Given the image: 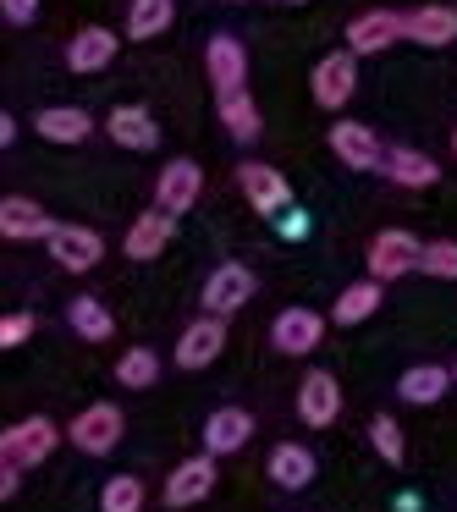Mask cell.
Listing matches in <instances>:
<instances>
[{
    "label": "cell",
    "mask_w": 457,
    "mask_h": 512,
    "mask_svg": "<svg viewBox=\"0 0 457 512\" xmlns=\"http://www.w3.org/2000/svg\"><path fill=\"white\" fill-rule=\"evenodd\" d=\"M34 127L50 138V144H83V138L94 133V116L78 111V105H56V111H45Z\"/></svg>",
    "instance_id": "cell-26"
},
{
    "label": "cell",
    "mask_w": 457,
    "mask_h": 512,
    "mask_svg": "<svg viewBox=\"0 0 457 512\" xmlns=\"http://www.w3.org/2000/svg\"><path fill=\"white\" fill-rule=\"evenodd\" d=\"M237 182H243L248 204H254L259 215H287L292 188H287V177H281L276 166H259V160H248V166H237Z\"/></svg>",
    "instance_id": "cell-6"
},
{
    "label": "cell",
    "mask_w": 457,
    "mask_h": 512,
    "mask_svg": "<svg viewBox=\"0 0 457 512\" xmlns=\"http://www.w3.org/2000/svg\"><path fill=\"white\" fill-rule=\"evenodd\" d=\"M0 232L12 237V243H34V237L56 232V221H50L34 199H6V204H0Z\"/></svg>",
    "instance_id": "cell-18"
},
{
    "label": "cell",
    "mask_w": 457,
    "mask_h": 512,
    "mask_svg": "<svg viewBox=\"0 0 457 512\" xmlns=\"http://www.w3.org/2000/svg\"><path fill=\"white\" fill-rule=\"evenodd\" d=\"M369 441H375V452L386 457V463H402V457H408V441H402V430H397L391 413H380V419L369 424Z\"/></svg>",
    "instance_id": "cell-33"
},
{
    "label": "cell",
    "mask_w": 457,
    "mask_h": 512,
    "mask_svg": "<svg viewBox=\"0 0 457 512\" xmlns=\"http://www.w3.org/2000/svg\"><path fill=\"white\" fill-rule=\"evenodd\" d=\"M221 347H226V320H221V314H204V320H193L188 331H182L177 364L182 369H204V364L221 358Z\"/></svg>",
    "instance_id": "cell-13"
},
{
    "label": "cell",
    "mask_w": 457,
    "mask_h": 512,
    "mask_svg": "<svg viewBox=\"0 0 457 512\" xmlns=\"http://www.w3.org/2000/svg\"><path fill=\"white\" fill-rule=\"evenodd\" d=\"M380 171H386L397 188H435V177H441L435 160L419 155V149H386V166H380Z\"/></svg>",
    "instance_id": "cell-23"
},
{
    "label": "cell",
    "mask_w": 457,
    "mask_h": 512,
    "mask_svg": "<svg viewBox=\"0 0 457 512\" xmlns=\"http://www.w3.org/2000/svg\"><path fill=\"white\" fill-rule=\"evenodd\" d=\"M0 12H6V23H34L39 0H0Z\"/></svg>",
    "instance_id": "cell-35"
},
{
    "label": "cell",
    "mask_w": 457,
    "mask_h": 512,
    "mask_svg": "<svg viewBox=\"0 0 457 512\" xmlns=\"http://www.w3.org/2000/svg\"><path fill=\"white\" fill-rule=\"evenodd\" d=\"M177 23V0H133L127 6V39H160Z\"/></svg>",
    "instance_id": "cell-25"
},
{
    "label": "cell",
    "mask_w": 457,
    "mask_h": 512,
    "mask_svg": "<svg viewBox=\"0 0 457 512\" xmlns=\"http://www.w3.org/2000/svg\"><path fill=\"white\" fill-rule=\"evenodd\" d=\"M452 155H457V127H452Z\"/></svg>",
    "instance_id": "cell-38"
},
{
    "label": "cell",
    "mask_w": 457,
    "mask_h": 512,
    "mask_svg": "<svg viewBox=\"0 0 457 512\" xmlns=\"http://www.w3.org/2000/svg\"><path fill=\"white\" fill-rule=\"evenodd\" d=\"M67 320H72V331H78L83 342H105V336L116 331V320L105 314L100 298H72L67 303Z\"/></svg>",
    "instance_id": "cell-29"
},
{
    "label": "cell",
    "mask_w": 457,
    "mask_h": 512,
    "mask_svg": "<svg viewBox=\"0 0 457 512\" xmlns=\"http://www.w3.org/2000/svg\"><path fill=\"white\" fill-rule=\"evenodd\" d=\"M155 375H160V358L149 353V347H133V353H122V364H116V380L133 386V391L155 386Z\"/></svg>",
    "instance_id": "cell-31"
},
{
    "label": "cell",
    "mask_w": 457,
    "mask_h": 512,
    "mask_svg": "<svg viewBox=\"0 0 457 512\" xmlns=\"http://www.w3.org/2000/svg\"><path fill=\"white\" fill-rule=\"evenodd\" d=\"M320 336H325V320H320L314 309H281L276 325H270V342H276V353H292V358L314 353V347H320Z\"/></svg>",
    "instance_id": "cell-9"
},
{
    "label": "cell",
    "mask_w": 457,
    "mask_h": 512,
    "mask_svg": "<svg viewBox=\"0 0 457 512\" xmlns=\"http://www.w3.org/2000/svg\"><path fill=\"white\" fill-rule=\"evenodd\" d=\"M419 254H424V243L413 232H380L375 243H369V276L375 281H397V276H408V270H419Z\"/></svg>",
    "instance_id": "cell-3"
},
{
    "label": "cell",
    "mask_w": 457,
    "mask_h": 512,
    "mask_svg": "<svg viewBox=\"0 0 457 512\" xmlns=\"http://www.w3.org/2000/svg\"><path fill=\"white\" fill-rule=\"evenodd\" d=\"M67 441L78 446V452H89V457L116 452V441H122V408H116V402H94V408H83L78 419L67 424Z\"/></svg>",
    "instance_id": "cell-1"
},
{
    "label": "cell",
    "mask_w": 457,
    "mask_h": 512,
    "mask_svg": "<svg viewBox=\"0 0 457 512\" xmlns=\"http://www.w3.org/2000/svg\"><path fill=\"white\" fill-rule=\"evenodd\" d=\"M281 232H287V237H303V232H309V221H303L298 210H287V221H281Z\"/></svg>",
    "instance_id": "cell-37"
},
{
    "label": "cell",
    "mask_w": 457,
    "mask_h": 512,
    "mask_svg": "<svg viewBox=\"0 0 457 512\" xmlns=\"http://www.w3.org/2000/svg\"><path fill=\"white\" fill-rule=\"evenodd\" d=\"M419 270L424 276H435V281H457V243H424V254H419Z\"/></svg>",
    "instance_id": "cell-32"
},
{
    "label": "cell",
    "mask_w": 457,
    "mask_h": 512,
    "mask_svg": "<svg viewBox=\"0 0 457 512\" xmlns=\"http://www.w3.org/2000/svg\"><path fill=\"white\" fill-rule=\"evenodd\" d=\"M45 243H50V254H56V265H61V270H72V276L94 270V265H100V254H105L100 232H89V226H56V232H50Z\"/></svg>",
    "instance_id": "cell-7"
},
{
    "label": "cell",
    "mask_w": 457,
    "mask_h": 512,
    "mask_svg": "<svg viewBox=\"0 0 457 512\" xmlns=\"http://www.w3.org/2000/svg\"><path fill=\"white\" fill-rule=\"evenodd\" d=\"M17 485H23V468L0 463V496H17Z\"/></svg>",
    "instance_id": "cell-36"
},
{
    "label": "cell",
    "mask_w": 457,
    "mask_h": 512,
    "mask_svg": "<svg viewBox=\"0 0 457 512\" xmlns=\"http://www.w3.org/2000/svg\"><path fill=\"white\" fill-rule=\"evenodd\" d=\"M331 149H336V160H342L347 171H380L386 166V149H380V138L369 133L364 122H336L331 127Z\"/></svg>",
    "instance_id": "cell-5"
},
{
    "label": "cell",
    "mask_w": 457,
    "mask_h": 512,
    "mask_svg": "<svg viewBox=\"0 0 457 512\" xmlns=\"http://www.w3.org/2000/svg\"><path fill=\"white\" fill-rule=\"evenodd\" d=\"M56 441H61V430L50 419H23V424H12V430L0 435V463L34 468V463H45V457L56 452Z\"/></svg>",
    "instance_id": "cell-2"
},
{
    "label": "cell",
    "mask_w": 457,
    "mask_h": 512,
    "mask_svg": "<svg viewBox=\"0 0 457 512\" xmlns=\"http://www.w3.org/2000/svg\"><path fill=\"white\" fill-rule=\"evenodd\" d=\"M105 133L122 149H155L160 144V127L149 122V111H138V105H116V111L105 116Z\"/></svg>",
    "instance_id": "cell-19"
},
{
    "label": "cell",
    "mask_w": 457,
    "mask_h": 512,
    "mask_svg": "<svg viewBox=\"0 0 457 512\" xmlns=\"http://www.w3.org/2000/svg\"><path fill=\"white\" fill-rule=\"evenodd\" d=\"M397 39H408V17L402 12H364L347 23V50L353 56H380L386 45H397Z\"/></svg>",
    "instance_id": "cell-4"
},
{
    "label": "cell",
    "mask_w": 457,
    "mask_h": 512,
    "mask_svg": "<svg viewBox=\"0 0 457 512\" xmlns=\"http://www.w3.org/2000/svg\"><path fill=\"white\" fill-rule=\"evenodd\" d=\"M408 39L413 45H452L457 12L452 6H419V12H408Z\"/></svg>",
    "instance_id": "cell-24"
},
{
    "label": "cell",
    "mask_w": 457,
    "mask_h": 512,
    "mask_svg": "<svg viewBox=\"0 0 457 512\" xmlns=\"http://www.w3.org/2000/svg\"><path fill=\"white\" fill-rule=\"evenodd\" d=\"M34 336V314H6L0 320V347H17V342H28Z\"/></svg>",
    "instance_id": "cell-34"
},
{
    "label": "cell",
    "mask_w": 457,
    "mask_h": 512,
    "mask_svg": "<svg viewBox=\"0 0 457 512\" xmlns=\"http://www.w3.org/2000/svg\"><path fill=\"white\" fill-rule=\"evenodd\" d=\"M210 490H215V452L177 463V468H171V479H166V501H171V507H193V501H204Z\"/></svg>",
    "instance_id": "cell-14"
},
{
    "label": "cell",
    "mask_w": 457,
    "mask_h": 512,
    "mask_svg": "<svg viewBox=\"0 0 457 512\" xmlns=\"http://www.w3.org/2000/svg\"><path fill=\"white\" fill-rule=\"evenodd\" d=\"M221 127L237 138V144H254V138H259V105L248 100V89L221 94Z\"/></svg>",
    "instance_id": "cell-27"
},
{
    "label": "cell",
    "mask_w": 457,
    "mask_h": 512,
    "mask_svg": "<svg viewBox=\"0 0 457 512\" xmlns=\"http://www.w3.org/2000/svg\"><path fill=\"white\" fill-rule=\"evenodd\" d=\"M204 67H210L215 94L243 89V78H248V56H243V45H237L232 34H215V39H210V50H204Z\"/></svg>",
    "instance_id": "cell-16"
},
{
    "label": "cell",
    "mask_w": 457,
    "mask_h": 512,
    "mask_svg": "<svg viewBox=\"0 0 457 512\" xmlns=\"http://www.w3.org/2000/svg\"><path fill=\"white\" fill-rule=\"evenodd\" d=\"M336 413H342V386H336V375H325V369L303 375V386H298V419L314 424V430H325V424H336Z\"/></svg>",
    "instance_id": "cell-10"
},
{
    "label": "cell",
    "mask_w": 457,
    "mask_h": 512,
    "mask_svg": "<svg viewBox=\"0 0 457 512\" xmlns=\"http://www.w3.org/2000/svg\"><path fill=\"white\" fill-rule=\"evenodd\" d=\"M100 512H144V479L116 474L111 485L100 490Z\"/></svg>",
    "instance_id": "cell-30"
},
{
    "label": "cell",
    "mask_w": 457,
    "mask_h": 512,
    "mask_svg": "<svg viewBox=\"0 0 457 512\" xmlns=\"http://www.w3.org/2000/svg\"><path fill=\"white\" fill-rule=\"evenodd\" d=\"M358 89V61L353 50H342V56H325L320 67H314V100L325 105V111H342L347 100H353Z\"/></svg>",
    "instance_id": "cell-11"
},
{
    "label": "cell",
    "mask_w": 457,
    "mask_h": 512,
    "mask_svg": "<svg viewBox=\"0 0 457 512\" xmlns=\"http://www.w3.org/2000/svg\"><path fill=\"white\" fill-rule=\"evenodd\" d=\"M248 435H254V413L248 408H215L210 424H204V452H215V457L243 452Z\"/></svg>",
    "instance_id": "cell-15"
},
{
    "label": "cell",
    "mask_w": 457,
    "mask_h": 512,
    "mask_svg": "<svg viewBox=\"0 0 457 512\" xmlns=\"http://www.w3.org/2000/svg\"><path fill=\"white\" fill-rule=\"evenodd\" d=\"M452 380H457V364H452Z\"/></svg>",
    "instance_id": "cell-40"
},
{
    "label": "cell",
    "mask_w": 457,
    "mask_h": 512,
    "mask_svg": "<svg viewBox=\"0 0 457 512\" xmlns=\"http://www.w3.org/2000/svg\"><path fill=\"white\" fill-rule=\"evenodd\" d=\"M281 6H303V0H281Z\"/></svg>",
    "instance_id": "cell-39"
},
{
    "label": "cell",
    "mask_w": 457,
    "mask_h": 512,
    "mask_svg": "<svg viewBox=\"0 0 457 512\" xmlns=\"http://www.w3.org/2000/svg\"><path fill=\"white\" fill-rule=\"evenodd\" d=\"M380 309V281L369 276V281H353V287L336 298V309H331V320L336 325H358V320H369V314Z\"/></svg>",
    "instance_id": "cell-28"
},
{
    "label": "cell",
    "mask_w": 457,
    "mask_h": 512,
    "mask_svg": "<svg viewBox=\"0 0 457 512\" xmlns=\"http://www.w3.org/2000/svg\"><path fill=\"white\" fill-rule=\"evenodd\" d=\"M171 221H177V215H171V210H160V204H155V210H144V215H138V221H133V232H127V259H155L160 248L171 243Z\"/></svg>",
    "instance_id": "cell-20"
},
{
    "label": "cell",
    "mask_w": 457,
    "mask_h": 512,
    "mask_svg": "<svg viewBox=\"0 0 457 512\" xmlns=\"http://www.w3.org/2000/svg\"><path fill=\"white\" fill-rule=\"evenodd\" d=\"M254 298V270L248 265H221L210 281H204V314H237L243 303Z\"/></svg>",
    "instance_id": "cell-8"
},
{
    "label": "cell",
    "mask_w": 457,
    "mask_h": 512,
    "mask_svg": "<svg viewBox=\"0 0 457 512\" xmlns=\"http://www.w3.org/2000/svg\"><path fill=\"white\" fill-rule=\"evenodd\" d=\"M204 193V171L193 166V160H171L166 171H160V188H155V204L171 215H188L193 204H199Z\"/></svg>",
    "instance_id": "cell-12"
},
{
    "label": "cell",
    "mask_w": 457,
    "mask_h": 512,
    "mask_svg": "<svg viewBox=\"0 0 457 512\" xmlns=\"http://www.w3.org/2000/svg\"><path fill=\"white\" fill-rule=\"evenodd\" d=\"M116 45H122V39H116L111 28H83V34H72V45H67V67L72 72H100V67L116 61Z\"/></svg>",
    "instance_id": "cell-17"
},
{
    "label": "cell",
    "mask_w": 457,
    "mask_h": 512,
    "mask_svg": "<svg viewBox=\"0 0 457 512\" xmlns=\"http://www.w3.org/2000/svg\"><path fill=\"white\" fill-rule=\"evenodd\" d=\"M446 386H452V369H441V364H413V369H402V380H397L402 402H413V408L441 402Z\"/></svg>",
    "instance_id": "cell-21"
},
{
    "label": "cell",
    "mask_w": 457,
    "mask_h": 512,
    "mask_svg": "<svg viewBox=\"0 0 457 512\" xmlns=\"http://www.w3.org/2000/svg\"><path fill=\"white\" fill-rule=\"evenodd\" d=\"M270 479H276L281 490H303L314 479V452L298 441H281L276 452H270Z\"/></svg>",
    "instance_id": "cell-22"
}]
</instances>
